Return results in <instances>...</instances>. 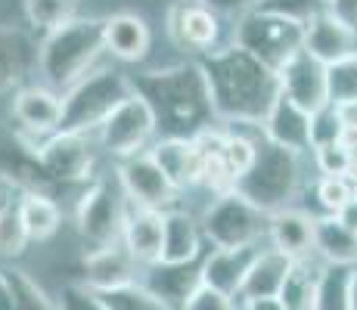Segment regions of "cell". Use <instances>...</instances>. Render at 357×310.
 <instances>
[{
  "label": "cell",
  "mask_w": 357,
  "mask_h": 310,
  "mask_svg": "<svg viewBox=\"0 0 357 310\" xmlns=\"http://www.w3.org/2000/svg\"><path fill=\"white\" fill-rule=\"evenodd\" d=\"M208 87L211 112L221 124H261L280 96V75L236 44L196 59Z\"/></svg>",
  "instance_id": "obj_1"
},
{
  "label": "cell",
  "mask_w": 357,
  "mask_h": 310,
  "mask_svg": "<svg viewBox=\"0 0 357 310\" xmlns=\"http://www.w3.org/2000/svg\"><path fill=\"white\" fill-rule=\"evenodd\" d=\"M130 81H134V91L155 112L162 137H193L215 121L208 87H205L202 68L196 59L168 68H153Z\"/></svg>",
  "instance_id": "obj_2"
},
{
  "label": "cell",
  "mask_w": 357,
  "mask_h": 310,
  "mask_svg": "<svg viewBox=\"0 0 357 310\" xmlns=\"http://www.w3.org/2000/svg\"><path fill=\"white\" fill-rule=\"evenodd\" d=\"M100 53H106V47H102V19L93 16L72 19L63 29L40 38L38 44L40 84H47L56 93H66L84 75H91Z\"/></svg>",
  "instance_id": "obj_3"
},
{
  "label": "cell",
  "mask_w": 357,
  "mask_h": 310,
  "mask_svg": "<svg viewBox=\"0 0 357 310\" xmlns=\"http://www.w3.org/2000/svg\"><path fill=\"white\" fill-rule=\"evenodd\" d=\"M301 189V155L280 149L273 143H261L255 164L249 174H243L233 186V192L252 202L261 215H280V211L292 208L295 196Z\"/></svg>",
  "instance_id": "obj_4"
},
{
  "label": "cell",
  "mask_w": 357,
  "mask_h": 310,
  "mask_svg": "<svg viewBox=\"0 0 357 310\" xmlns=\"http://www.w3.org/2000/svg\"><path fill=\"white\" fill-rule=\"evenodd\" d=\"M134 93L130 75L119 68H97L63 93V130L97 134L100 124Z\"/></svg>",
  "instance_id": "obj_5"
},
{
  "label": "cell",
  "mask_w": 357,
  "mask_h": 310,
  "mask_svg": "<svg viewBox=\"0 0 357 310\" xmlns=\"http://www.w3.org/2000/svg\"><path fill=\"white\" fill-rule=\"evenodd\" d=\"M128 211L130 202L125 189L119 186V177H112V180L93 177L87 183V189L81 192L78 205H75V226H78V236L87 251L119 245L121 233H125Z\"/></svg>",
  "instance_id": "obj_6"
},
{
  "label": "cell",
  "mask_w": 357,
  "mask_h": 310,
  "mask_svg": "<svg viewBox=\"0 0 357 310\" xmlns=\"http://www.w3.org/2000/svg\"><path fill=\"white\" fill-rule=\"evenodd\" d=\"M230 44L252 53V56L258 62H264L267 68L280 72L295 53L305 50V25L271 16V13L252 10V13H245L243 19H236Z\"/></svg>",
  "instance_id": "obj_7"
},
{
  "label": "cell",
  "mask_w": 357,
  "mask_h": 310,
  "mask_svg": "<svg viewBox=\"0 0 357 310\" xmlns=\"http://www.w3.org/2000/svg\"><path fill=\"white\" fill-rule=\"evenodd\" d=\"M208 248H243L258 245L267 236V215H261L239 192H221L199 217Z\"/></svg>",
  "instance_id": "obj_8"
},
{
  "label": "cell",
  "mask_w": 357,
  "mask_h": 310,
  "mask_svg": "<svg viewBox=\"0 0 357 310\" xmlns=\"http://www.w3.org/2000/svg\"><path fill=\"white\" fill-rule=\"evenodd\" d=\"M93 137H97V146L102 153H109L115 162H125L130 155L149 153V146L159 140V118L149 109V102L134 91L100 124Z\"/></svg>",
  "instance_id": "obj_9"
},
{
  "label": "cell",
  "mask_w": 357,
  "mask_h": 310,
  "mask_svg": "<svg viewBox=\"0 0 357 310\" xmlns=\"http://www.w3.org/2000/svg\"><path fill=\"white\" fill-rule=\"evenodd\" d=\"M34 162L40 164L50 183H91L97 168V143L91 134H59L47 137L40 143H29Z\"/></svg>",
  "instance_id": "obj_10"
},
{
  "label": "cell",
  "mask_w": 357,
  "mask_h": 310,
  "mask_svg": "<svg viewBox=\"0 0 357 310\" xmlns=\"http://www.w3.org/2000/svg\"><path fill=\"white\" fill-rule=\"evenodd\" d=\"M165 25H168V38L174 40V47H181L193 59H202L224 47L221 16L199 0H174L165 13Z\"/></svg>",
  "instance_id": "obj_11"
},
{
  "label": "cell",
  "mask_w": 357,
  "mask_h": 310,
  "mask_svg": "<svg viewBox=\"0 0 357 310\" xmlns=\"http://www.w3.org/2000/svg\"><path fill=\"white\" fill-rule=\"evenodd\" d=\"M119 186L125 189L130 208H153V211H168L174 208L177 196L174 183L165 177V171L155 164V158L149 153L130 155L125 162H119L115 168Z\"/></svg>",
  "instance_id": "obj_12"
},
{
  "label": "cell",
  "mask_w": 357,
  "mask_h": 310,
  "mask_svg": "<svg viewBox=\"0 0 357 310\" xmlns=\"http://www.w3.org/2000/svg\"><path fill=\"white\" fill-rule=\"evenodd\" d=\"M13 118L25 130L29 143H40L63 130V93L47 84H25L13 93Z\"/></svg>",
  "instance_id": "obj_13"
},
{
  "label": "cell",
  "mask_w": 357,
  "mask_h": 310,
  "mask_svg": "<svg viewBox=\"0 0 357 310\" xmlns=\"http://www.w3.org/2000/svg\"><path fill=\"white\" fill-rule=\"evenodd\" d=\"M280 93L289 96L295 106L305 112H320L329 106V68L317 62L307 50H298L295 56L280 68Z\"/></svg>",
  "instance_id": "obj_14"
},
{
  "label": "cell",
  "mask_w": 357,
  "mask_h": 310,
  "mask_svg": "<svg viewBox=\"0 0 357 310\" xmlns=\"http://www.w3.org/2000/svg\"><path fill=\"white\" fill-rule=\"evenodd\" d=\"M264 130V140L273 143L280 149H289V153H314L311 143V112H305L301 106H295L289 96L280 93L277 102L271 106V112L261 121Z\"/></svg>",
  "instance_id": "obj_15"
},
{
  "label": "cell",
  "mask_w": 357,
  "mask_h": 310,
  "mask_svg": "<svg viewBox=\"0 0 357 310\" xmlns=\"http://www.w3.org/2000/svg\"><path fill=\"white\" fill-rule=\"evenodd\" d=\"M261 245H243V248H208L202 258V282L218 292L239 298L245 277L255 264Z\"/></svg>",
  "instance_id": "obj_16"
},
{
  "label": "cell",
  "mask_w": 357,
  "mask_h": 310,
  "mask_svg": "<svg viewBox=\"0 0 357 310\" xmlns=\"http://www.w3.org/2000/svg\"><path fill=\"white\" fill-rule=\"evenodd\" d=\"M102 47L119 62H143L153 47V31L137 13H112L102 19Z\"/></svg>",
  "instance_id": "obj_17"
},
{
  "label": "cell",
  "mask_w": 357,
  "mask_h": 310,
  "mask_svg": "<svg viewBox=\"0 0 357 310\" xmlns=\"http://www.w3.org/2000/svg\"><path fill=\"white\" fill-rule=\"evenodd\" d=\"M140 282L162 301L168 310H183L193 292L202 286V261L193 264H155L143 270Z\"/></svg>",
  "instance_id": "obj_18"
},
{
  "label": "cell",
  "mask_w": 357,
  "mask_h": 310,
  "mask_svg": "<svg viewBox=\"0 0 357 310\" xmlns=\"http://www.w3.org/2000/svg\"><path fill=\"white\" fill-rule=\"evenodd\" d=\"M149 155L165 171L177 192H187L193 186H202V158L190 137H159L149 146Z\"/></svg>",
  "instance_id": "obj_19"
},
{
  "label": "cell",
  "mask_w": 357,
  "mask_h": 310,
  "mask_svg": "<svg viewBox=\"0 0 357 310\" xmlns=\"http://www.w3.org/2000/svg\"><path fill=\"white\" fill-rule=\"evenodd\" d=\"M162 242H165V211L130 208L125 220V233H121V245L140 264V270L155 267L162 261Z\"/></svg>",
  "instance_id": "obj_20"
},
{
  "label": "cell",
  "mask_w": 357,
  "mask_h": 310,
  "mask_svg": "<svg viewBox=\"0 0 357 310\" xmlns=\"http://www.w3.org/2000/svg\"><path fill=\"white\" fill-rule=\"evenodd\" d=\"M205 242L202 224L183 208H168L165 211V242H162V261L159 264H193L205 258Z\"/></svg>",
  "instance_id": "obj_21"
},
{
  "label": "cell",
  "mask_w": 357,
  "mask_h": 310,
  "mask_svg": "<svg viewBox=\"0 0 357 310\" xmlns=\"http://www.w3.org/2000/svg\"><path fill=\"white\" fill-rule=\"evenodd\" d=\"M38 68V44L22 29H0V93H16Z\"/></svg>",
  "instance_id": "obj_22"
},
{
  "label": "cell",
  "mask_w": 357,
  "mask_h": 310,
  "mask_svg": "<svg viewBox=\"0 0 357 310\" xmlns=\"http://www.w3.org/2000/svg\"><path fill=\"white\" fill-rule=\"evenodd\" d=\"M140 264L128 254L125 245H109V248H97V251L84 254V286L93 292H106V288L125 286V282L140 279Z\"/></svg>",
  "instance_id": "obj_23"
},
{
  "label": "cell",
  "mask_w": 357,
  "mask_h": 310,
  "mask_svg": "<svg viewBox=\"0 0 357 310\" xmlns=\"http://www.w3.org/2000/svg\"><path fill=\"white\" fill-rule=\"evenodd\" d=\"M305 50L324 65H339L357 56V31L339 25L333 16H317L305 25Z\"/></svg>",
  "instance_id": "obj_24"
},
{
  "label": "cell",
  "mask_w": 357,
  "mask_h": 310,
  "mask_svg": "<svg viewBox=\"0 0 357 310\" xmlns=\"http://www.w3.org/2000/svg\"><path fill=\"white\" fill-rule=\"evenodd\" d=\"M267 242L286 258H314V217L298 208H286L267 217Z\"/></svg>",
  "instance_id": "obj_25"
},
{
  "label": "cell",
  "mask_w": 357,
  "mask_h": 310,
  "mask_svg": "<svg viewBox=\"0 0 357 310\" xmlns=\"http://www.w3.org/2000/svg\"><path fill=\"white\" fill-rule=\"evenodd\" d=\"M292 270V258H286L277 248H261L255 264H252L249 277H245L243 288H239V304H249V301H261V298H280V288H283L286 277Z\"/></svg>",
  "instance_id": "obj_26"
},
{
  "label": "cell",
  "mask_w": 357,
  "mask_h": 310,
  "mask_svg": "<svg viewBox=\"0 0 357 310\" xmlns=\"http://www.w3.org/2000/svg\"><path fill=\"white\" fill-rule=\"evenodd\" d=\"M314 258L326 267H357V233L333 215L314 217Z\"/></svg>",
  "instance_id": "obj_27"
},
{
  "label": "cell",
  "mask_w": 357,
  "mask_h": 310,
  "mask_svg": "<svg viewBox=\"0 0 357 310\" xmlns=\"http://www.w3.org/2000/svg\"><path fill=\"white\" fill-rule=\"evenodd\" d=\"M324 267L317 258H301L292 261V270L280 288V301L286 310H314L320 292V279H324Z\"/></svg>",
  "instance_id": "obj_28"
},
{
  "label": "cell",
  "mask_w": 357,
  "mask_h": 310,
  "mask_svg": "<svg viewBox=\"0 0 357 310\" xmlns=\"http://www.w3.org/2000/svg\"><path fill=\"white\" fill-rule=\"evenodd\" d=\"M19 215H22L31 242H47L63 226V208L50 192H22L19 196Z\"/></svg>",
  "instance_id": "obj_29"
},
{
  "label": "cell",
  "mask_w": 357,
  "mask_h": 310,
  "mask_svg": "<svg viewBox=\"0 0 357 310\" xmlns=\"http://www.w3.org/2000/svg\"><path fill=\"white\" fill-rule=\"evenodd\" d=\"M75 10H78V0H25V19L40 34H50L78 19Z\"/></svg>",
  "instance_id": "obj_30"
},
{
  "label": "cell",
  "mask_w": 357,
  "mask_h": 310,
  "mask_svg": "<svg viewBox=\"0 0 357 310\" xmlns=\"http://www.w3.org/2000/svg\"><path fill=\"white\" fill-rule=\"evenodd\" d=\"M97 298H100L102 310H168L140 279L106 288V292H97Z\"/></svg>",
  "instance_id": "obj_31"
},
{
  "label": "cell",
  "mask_w": 357,
  "mask_h": 310,
  "mask_svg": "<svg viewBox=\"0 0 357 310\" xmlns=\"http://www.w3.org/2000/svg\"><path fill=\"white\" fill-rule=\"evenodd\" d=\"M351 277L354 267H324L314 310H351Z\"/></svg>",
  "instance_id": "obj_32"
},
{
  "label": "cell",
  "mask_w": 357,
  "mask_h": 310,
  "mask_svg": "<svg viewBox=\"0 0 357 310\" xmlns=\"http://www.w3.org/2000/svg\"><path fill=\"white\" fill-rule=\"evenodd\" d=\"M3 277H6V286H10V292H13V304H16V310H59L56 298H50L25 270L3 267Z\"/></svg>",
  "instance_id": "obj_33"
},
{
  "label": "cell",
  "mask_w": 357,
  "mask_h": 310,
  "mask_svg": "<svg viewBox=\"0 0 357 310\" xmlns=\"http://www.w3.org/2000/svg\"><path fill=\"white\" fill-rule=\"evenodd\" d=\"M29 242V230L19 215V199H6L0 205V258H22Z\"/></svg>",
  "instance_id": "obj_34"
},
{
  "label": "cell",
  "mask_w": 357,
  "mask_h": 310,
  "mask_svg": "<svg viewBox=\"0 0 357 310\" xmlns=\"http://www.w3.org/2000/svg\"><path fill=\"white\" fill-rule=\"evenodd\" d=\"M258 10L280 19H289V22L307 25L326 13V0H261Z\"/></svg>",
  "instance_id": "obj_35"
},
{
  "label": "cell",
  "mask_w": 357,
  "mask_h": 310,
  "mask_svg": "<svg viewBox=\"0 0 357 310\" xmlns=\"http://www.w3.org/2000/svg\"><path fill=\"white\" fill-rule=\"evenodd\" d=\"M357 102V56L329 65V106Z\"/></svg>",
  "instance_id": "obj_36"
},
{
  "label": "cell",
  "mask_w": 357,
  "mask_h": 310,
  "mask_svg": "<svg viewBox=\"0 0 357 310\" xmlns=\"http://www.w3.org/2000/svg\"><path fill=\"white\" fill-rule=\"evenodd\" d=\"M314 192H317V202H320V208H324V215H333V217L354 199V189H351L348 177H320Z\"/></svg>",
  "instance_id": "obj_37"
},
{
  "label": "cell",
  "mask_w": 357,
  "mask_h": 310,
  "mask_svg": "<svg viewBox=\"0 0 357 310\" xmlns=\"http://www.w3.org/2000/svg\"><path fill=\"white\" fill-rule=\"evenodd\" d=\"M314 164L324 177H348L354 164V153L345 146V143H329V146H317L314 149Z\"/></svg>",
  "instance_id": "obj_38"
},
{
  "label": "cell",
  "mask_w": 357,
  "mask_h": 310,
  "mask_svg": "<svg viewBox=\"0 0 357 310\" xmlns=\"http://www.w3.org/2000/svg\"><path fill=\"white\" fill-rule=\"evenodd\" d=\"M342 134H345V124H342V115L335 106H324L320 112L311 115V143L317 146H329V143H342Z\"/></svg>",
  "instance_id": "obj_39"
},
{
  "label": "cell",
  "mask_w": 357,
  "mask_h": 310,
  "mask_svg": "<svg viewBox=\"0 0 357 310\" xmlns=\"http://www.w3.org/2000/svg\"><path fill=\"white\" fill-rule=\"evenodd\" d=\"M56 304H59V310H102L97 292L87 288L84 282H66V286L59 288Z\"/></svg>",
  "instance_id": "obj_40"
},
{
  "label": "cell",
  "mask_w": 357,
  "mask_h": 310,
  "mask_svg": "<svg viewBox=\"0 0 357 310\" xmlns=\"http://www.w3.org/2000/svg\"><path fill=\"white\" fill-rule=\"evenodd\" d=\"M183 310H243V304H239L236 298H230V295L218 292V288L211 286H199L193 292V298L183 304Z\"/></svg>",
  "instance_id": "obj_41"
},
{
  "label": "cell",
  "mask_w": 357,
  "mask_h": 310,
  "mask_svg": "<svg viewBox=\"0 0 357 310\" xmlns=\"http://www.w3.org/2000/svg\"><path fill=\"white\" fill-rule=\"evenodd\" d=\"M199 3H205L211 13H218L221 19H243L245 13H252V10H258V3L261 0H199Z\"/></svg>",
  "instance_id": "obj_42"
},
{
  "label": "cell",
  "mask_w": 357,
  "mask_h": 310,
  "mask_svg": "<svg viewBox=\"0 0 357 310\" xmlns=\"http://www.w3.org/2000/svg\"><path fill=\"white\" fill-rule=\"evenodd\" d=\"M326 16H333L339 25L357 31V0H326Z\"/></svg>",
  "instance_id": "obj_43"
},
{
  "label": "cell",
  "mask_w": 357,
  "mask_h": 310,
  "mask_svg": "<svg viewBox=\"0 0 357 310\" xmlns=\"http://www.w3.org/2000/svg\"><path fill=\"white\" fill-rule=\"evenodd\" d=\"M335 220H339L342 226H348L351 233H357V199H351V202H348L345 208L335 215Z\"/></svg>",
  "instance_id": "obj_44"
},
{
  "label": "cell",
  "mask_w": 357,
  "mask_h": 310,
  "mask_svg": "<svg viewBox=\"0 0 357 310\" xmlns=\"http://www.w3.org/2000/svg\"><path fill=\"white\" fill-rule=\"evenodd\" d=\"M243 310H286L283 301L280 298H261V301H249V304H243Z\"/></svg>",
  "instance_id": "obj_45"
},
{
  "label": "cell",
  "mask_w": 357,
  "mask_h": 310,
  "mask_svg": "<svg viewBox=\"0 0 357 310\" xmlns=\"http://www.w3.org/2000/svg\"><path fill=\"white\" fill-rule=\"evenodd\" d=\"M0 310H16L13 304V292L6 286V277H3V267H0Z\"/></svg>",
  "instance_id": "obj_46"
},
{
  "label": "cell",
  "mask_w": 357,
  "mask_h": 310,
  "mask_svg": "<svg viewBox=\"0 0 357 310\" xmlns=\"http://www.w3.org/2000/svg\"><path fill=\"white\" fill-rule=\"evenodd\" d=\"M351 310H357V267H354V277H351Z\"/></svg>",
  "instance_id": "obj_47"
},
{
  "label": "cell",
  "mask_w": 357,
  "mask_h": 310,
  "mask_svg": "<svg viewBox=\"0 0 357 310\" xmlns=\"http://www.w3.org/2000/svg\"><path fill=\"white\" fill-rule=\"evenodd\" d=\"M3 202H6V199H3V192H0V205H3Z\"/></svg>",
  "instance_id": "obj_48"
}]
</instances>
